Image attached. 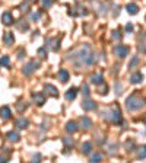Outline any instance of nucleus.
I'll list each match as a JSON object with an SVG mask.
<instances>
[{"label":"nucleus","instance_id":"nucleus-5","mask_svg":"<svg viewBox=\"0 0 146 163\" xmlns=\"http://www.w3.org/2000/svg\"><path fill=\"white\" fill-rule=\"evenodd\" d=\"M129 51H130V48L127 47V45H117V47L114 48V53L117 54V57H120V58L127 57Z\"/></svg>","mask_w":146,"mask_h":163},{"label":"nucleus","instance_id":"nucleus-32","mask_svg":"<svg viewBox=\"0 0 146 163\" xmlns=\"http://www.w3.org/2000/svg\"><path fill=\"white\" fill-rule=\"evenodd\" d=\"M53 5V0H42V6L44 8H50Z\"/></svg>","mask_w":146,"mask_h":163},{"label":"nucleus","instance_id":"nucleus-23","mask_svg":"<svg viewBox=\"0 0 146 163\" xmlns=\"http://www.w3.org/2000/svg\"><path fill=\"white\" fill-rule=\"evenodd\" d=\"M47 42H48V44H53V45H51V50H53V51H58V48H60V41L58 40H51V38H50V40H47Z\"/></svg>","mask_w":146,"mask_h":163},{"label":"nucleus","instance_id":"nucleus-31","mask_svg":"<svg viewBox=\"0 0 146 163\" xmlns=\"http://www.w3.org/2000/svg\"><path fill=\"white\" fill-rule=\"evenodd\" d=\"M40 13H38V12H32V13H31V19H32V21H38V19H40Z\"/></svg>","mask_w":146,"mask_h":163},{"label":"nucleus","instance_id":"nucleus-7","mask_svg":"<svg viewBox=\"0 0 146 163\" xmlns=\"http://www.w3.org/2000/svg\"><path fill=\"white\" fill-rule=\"evenodd\" d=\"M32 99H34V102H35L38 106H41V105H44V104H45V95H44L42 92H37V93H34Z\"/></svg>","mask_w":146,"mask_h":163},{"label":"nucleus","instance_id":"nucleus-8","mask_svg":"<svg viewBox=\"0 0 146 163\" xmlns=\"http://www.w3.org/2000/svg\"><path fill=\"white\" fill-rule=\"evenodd\" d=\"M82 108H83L85 111H94V109L97 108V104H95L94 101H91V99H86V101L82 102Z\"/></svg>","mask_w":146,"mask_h":163},{"label":"nucleus","instance_id":"nucleus-25","mask_svg":"<svg viewBox=\"0 0 146 163\" xmlns=\"http://www.w3.org/2000/svg\"><path fill=\"white\" fill-rule=\"evenodd\" d=\"M81 90H82V95L85 96V98H88L89 96V88H88V85H82V88H81Z\"/></svg>","mask_w":146,"mask_h":163},{"label":"nucleus","instance_id":"nucleus-30","mask_svg":"<svg viewBox=\"0 0 146 163\" xmlns=\"http://www.w3.org/2000/svg\"><path fill=\"white\" fill-rule=\"evenodd\" d=\"M113 38L114 40H121V32L117 29V31H114L113 32Z\"/></svg>","mask_w":146,"mask_h":163},{"label":"nucleus","instance_id":"nucleus-12","mask_svg":"<svg viewBox=\"0 0 146 163\" xmlns=\"http://www.w3.org/2000/svg\"><path fill=\"white\" fill-rule=\"evenodd\" d=\"M44 90L48 93V95H51V96H58V90L56 89V86H53V85H45L44 86Z\"/></svg>","mask_w":146,"mask_h":163},{"label":"nucleus","instance_id":"nucleus-3","mask_svg":"<svg viewBox=\"0 0 146 163\" xmlns=\"http://www.w3.org/2000/svg\"><path fill=\"white\" fill-rule=\"evenodd\" d=\"M107 118L113 124H120L121 122V112H120V108L117 105L111 106V109L107 112Z\"/></svg>","mask_w":146,"mask_h":163},{"label":"nucleus","instance_id":"nucleus-24","mask_svg":"<svg viewBox=\"0 0 146 163\" xmlns=\"http://www.w3.org/2000/svg\"><path fill=\"white\" fill-rule=\"evenodd\" d=\"M138 157L139 159H145L146 157V146H140L138 149Z\"/></svg>","mask_w":146,"mask_h":163},{"label":"nucleus","instance_id":"nucleus-4","mask_svg":"<svg viewBox=\"0 0 146 163\" xmlns=\"http://www.w3.org/2000/svg\"><path fill=\"white\" fill-rule=\"evenodd\" d=\"M38 67H40V63H38V61H29L28 64L24 66V70H22V72H24L25 76H29V74H32Z\"/></svg>","mask_w":146,"mask_h":163},{"label":"nucleus","instance_id":"nucleus-18","mask_svg":"<svg viewBox=\"0 0 146 163\" xmlns=\"http://www.w3.org/2000/svg\"><path fill=\"white\" fill-rule=\"evenodd\" d=\"M142 80H143V76H142V73H140V72L133 73V74H131V77H130V82H131L133 85H138V83H140Z\"/></svg>","mask_w":146,"mask_h":163},{"label":"nucleus","instance_id":"nucleus-29","mask_svg":"<svg viewBox=\"0 0 146 163\" xmlns=\"http://www.w3.org/2000/svg\"><path fill=\"white\" fill-rule=\"evenodd\" d=\"M63 143H65L67 147H73V144H75V143H73V140L67 139V137H66V139H63Z\"/></svg>","mask_w":146,"mask_h":163},{"label":"nucleus","instance_id":"nucleus-15","mask_svg":"<svg viewBox=\"0 0 146 163\" xmlns=\"http://www.w3.org/2000/svg\"><path fill=\"white\" fill-rule=\"evenodd\" d=\"M91 82H92L94 85H102V82H104V76H102L101 73L92 74V76H91Z\"/></svg>","mask_w":146,"mask_h":163},{"label":"nucleus","instance_id":"nucleus-20","mask_svg":"<svg viewBox=\"0 0 146 163\" xmlns=\"http://www.w3.org/2000/svg\"><path fill=\"white\" fill-rule=\"evenodd\" d=\"M76 95H78V89L76 88H70V89L66 92V99L67 101H73V99L76 98Z\"/></svg>","mask_w":146,"mask_h":163},{"label":"nucleus","instance_id":"nucleus-35","mask_svg":"<svg viewBox=\"0 0 146 163\" xmlns=\"http://www.w3.org/2000/svg\"><path fill=\"white\" fill-rule=\"evenodd\" d=\"M107 92H108V86H107V85H105V88H102V89L99 90L101 95H107Z\"/></svg>","mask_w":146,"mask_h":163},{"label":"nucleus","instance_id":"nucleus-6","mask_svg":"<svg viewBox=\"0 0 146 163\" xmlns=\"http://www.w3.org/2000/svg\"><path fill=\"white\" fill-rule=\"evenodd\" d=\"M138 48L140 53L146 54V32H142L138 38Z\"/></svg>","mask_w":146,"mask_h":163},{"label":"nucleus","instance_id":"nucleus-37","mask_svg":"<svg viewBox=\"0 0 146 163\" xmlns=\"http://www.w3.org/2000/svg\"><path fill=\"white\" fill-rule=\"evenodd\" d=\"M133 146H134V143H133V141H127V143H126V147H127V149H131Z\"/></svg>","mask_w":146,"mask_h":163},{"label":"nucleus","instance_id":"nucleus-40","mask_svg":"<svg viewBox=\"0 0 146 163\" xmlns=\"http://www.w3.org/2000/svg\"><path fill=\"white\" fill-rule=\"evenodd\" d=\"M32 2H34V0H32Z\"/></svg>","mask_w":146,"mask_h":163},{"label":"nucleus","instance_id":"nucleus-16","mask_svg":"<svg viewBox=\"0 0 146 163\" xmlns=\"http://www.w3.org/2000/svg\"><path fill=\"white\" fill-rule=\"evenodd\" d=\"M28 120L26 118H19V120H16V122H15V127H18L19 130H25L26 127H28Z\"/></svg>","mask_w":146,"mask_h":163},{"label":"nucleus","instance_id":"nucleus-22","mask_svg":"<svg viewBox=\"0 0 146 163\" xmlns=\"http://www.w3.org/2000/svg\"><path fill=\"white\" fill-rule=\"evenodd\" d=\"M91 150H92V144H91L89 141H86V143L82 144V153L83 155H89Z\"/></svg>","mask_w":146,"mask_h":163},{"label":"nucleus","instance_id":"nucleus-28","mask_svg":"<svg viewBox=\"0 0 146 163\" xmlns=\"http://www.w3.org/2000/svg\"><path fill=\"white\" fill-rule=\"evenodd\" d=\"M9 57L8 56H3V57L0 58V66H9Z\"/></svg>","mask_w":146,"mask_h":163},{"label":"nucleus","instance_id":"nucleus-13","mask_svg":"<svg viewBox=\"0 0 146 163\" xmlns=\"http://www.w3.org/2000/svg\"><path fill=\"white\" fill-rule=\"evenodd\" d=\"M66 131H67L69 134H75V133L78 131V124L75 121H69L66 124Z\"/></svg>","mask_w":146,"mask_h":163},{"label":"nucleus","instance_id":"nucleus-2","mask_svg":"<svg viewBox=\"0 0 146 163\" xmlns=\"http://www.w3.org/2000/svg\"><path fill=\"white\" fill-rule=\"evenodd\" d=\"M143 102L145 101L140 98V96L131 95V96H129V98L126 99V106H127L129 111H138V109H140L143 106Z\"/></svg>","mask_w":146,"mask_h":163},{"label":"nucleus","instance_id":"nucleus-9","mask_svg":"<svg viewBox=\"0 0 146 163\" xmlns=\"http://www.w3.org/2000/svg\"><path fill=\"white\" fill-rule=\"evenodd\" d=\"M2 22L5 25L13 24V16H12V13H10V12H5V13L2 15Z\"/></svg>","mask_w":146,"mask_h":163},{"label":"nucleus","instance_id":"nucleus-19","mask_svg":"<svg viewBox=\"0 0 146 163\" xmlns=\"http://www.w3.org/2000/svg\"><path fill=\"white\" fill-rule=\"evenodd\" d=\"M81 127L83 128V130H88V128H91V127H92V121H91V118H88V117H82Z\"/></svg>","mask_w":146,"mask_h":163},{"label":"nucleus","instance_id":"nucleus-34","mask_svg":"<svg viewBox=\"0 0 146 163\" xmlns=\"http://www.w3.org/2000/svg\"><path fill=\"white\" fill-rule=\"evenodd\" d=\"M38 54H40L42 58L47 57V54H45V48H40V50H38Z\"/></svg>","mask_w":146,"mask_h":163},{"label":"nucleus","instance_id":"nucleus-36","mask_svg":"<svg viewBox=\"0 0 146 163\" xmlns=\"http://www.w3.org/2000/svg\"><path fill=\"white\" fill-rule=\"evenodd\" d=\"M126 31H127V32H131V31H133V25H131V24L126 25Z\"/></svg>","mask_w":146,"mask_h":163},{"label":"nucleus","instance_id":"nucleus-11","mask_svg":"<svg viewBox=\"0 0 146 163\" xmlns=\"http://www.w3.org/2000/svg\"><path fill=\"white\" fill-rule=\"evenodd\" d=\"M10 115H12V111H10L9 106H2V108H0V117H2L3 120H9Z\"/></svg>","mask_w":146,"mask_h":163},{"label":"nucleus","instance_id":"nucleus-10","mask_svg":"<svg viewBox=\"0 0 146 163\" xmlns=\"http://www.w3.org/2000/svg\"><path fill=\"white\" fill-rule=\"evenodd\" d=\"M3 42H5V45L10 47V45L15 42V37H13V34H12V32H6V34H5V37H3Z\"/></svg>","mask_w":146,"mask_h":163},{"label":"nucleus","instance_id":"nucleus-14","mask_svg":"<svg viewBox=\"0 0 146 163\" xmlns=\"http://www.w3.org/2000/svg\"><path fill=\"white\" fill-rule=\"evenodd\" d=\"M6 137H8V140L12 141V143H18V141L21 140V136L18 134L16 131H9L8 134H6Z\"/></svg>","mask_w":146,"mask_h":163},{"label":"nucleus","instance_id":"nucleus-27","mask_svg":"<svg viewBox=\"0 0 146 163\" xmlns=\"http://www.w3.org/2000/svg\"><path fill=\"white\" fill-rule=\"evenodd\" d=\"M26 108H28V104H26V102H18L16 109L19 111V112H22V111H25Z\"/></svg>","mask_w":146,"mask_h":163},{"label":"nucleus","instance_id":"nucleus-38","mask_svg":"<svg viewBox=\"0 0 146 163\" xmlns=\"http://www.w3.org/2000/svg\"><path fill=\"white\" fill-rule=\"evenodd\" d=\"M24 56H25V53L22 51V50H21V51H19V54H18V60H22V57H24Z\"/></svg>","mask_w":146,"mask_h":163},{"label":"nucleus","instance_id":"nucleus-33","mask_svg":"<svg viewBox=\"0 0 146 163\" xmlns=\"http://www.w3.org/2000/svg\"><path fill=\"white\" fill-rule=\"evenodd\" d=\"M0 162L8 163V162H9V156H6V155H0Z\"/></svg>","mask_w":146,"mask_h":163},{"label":"nucleus","instance_id":"nucleus-21","mask_svg":"<svg viewBox=\"0 0 146 163\" xmlns=\"http://www.w3.org/2000/svg\"><path fill=\"white\" fill-rule=\"evenodd\" d=\"M126 9H127V12H129L130 15H136L138 10H139V6L136 3H129V5L126 6Z\"/></svg>","mask_w":146,"mask_h":163},{"label":"nucleus","instance_id":"nucleus-1","mask_svg":"<svg viewBox=\"0 0 146 163\" xmlns=\"http://www.w3.org/2000/svg\"><path fill=\"white\" fill-rule=\"evenodd\" d=\"M76 57L79 60V63L78 64H85V66H92L95 61H97V58H95V54L92 53V50L88 44H85V45H82V48L78 51V54H76ZM69 58H75V57H69Z\"/></svg>","mask_w":146,"mask_h":163},{"label":"nucleus","instance_id":"nucleus-39","mask_svg":"<svg viewBox=\"0 0 146 163\" xmlns=\"http://www.w3.org/2000/svg\"><path fill=\"white\" fill-rule=\"evenodd\" d=\"M41 159V156L40 155H37V156H34V160H40Z\"/></svg>","mask_w":146,"mask_h":163},{"label":"nucleus","instance_id":"nucleus-26","mask_svg":"<svg viewBox=\"0 0 146 163\" xmlns=\"http://www.w3.org/2000/svg\"><path fill=\"white\" fill-rule=\"evenodd\" d=\"M101 160H102V155H99V153H95V155L91 156V162L98 163V162H101Z\"/></svg>","mask_w":146,"mask_h":163},{"label":"nucleus","instance_id":"nucleus-17","mask_svg":"<svg viewBox=\"0 0 146 163\" xmlns=\"http://www.w3.org/2000/svg\"><path fill=\"white\" fill-rule=\"evenodd\" d=\"M58 80L63 82V83H66V82L69 80V72L66 70V69H61V70H58Z\"/></svg>","mask_w":146,"mask_h":163}]
</instances>
